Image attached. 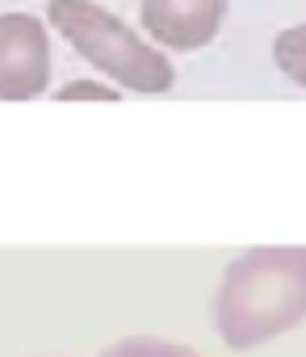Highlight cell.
<instances>
[{
	"instance_id": "6da1fadb",
	"label": "cell",
	"mask_w": 306,
	"mask_h": 357,
	"mask_svg": "<svg viewBox=\"0 0 306 357\" xmlns=\"http://www.w3.org/2000/svg\"><path fill=\"white\" fill-rule=\"evenodd\" d=\"M214 332L227 349H260L306 324V244H268L239 252L210 307Z\"/></svg>"
},
{
	"instance_id": "52a82bcc",
	"label": "cell",
	"mask_w": 306,
	"mask_h": 357,
	"mask_svg": "<svg viewBox=\"0 0 306 357\" xmlns=\"http://www.w3.org/2000/svg\"><path fill=\"white\" fill-rule=\"evenodd\" d=\"M59 101H118V84L105 80H72L59 89Z\"/></svg>"
},
{
	"instance_id": "7a4b0ae2",
	"label": "cell",
	"mask_w": 306,
	"mask_h": 357,
	"mask_svg": "<svg viewBox=\"0 0 306 357\" xmlns=\"http://www.w3.org/2000/svg\"><path fill=\"white\" fill-rule=\"evenodd\" d=\"M47 17L72 43V51L84 55L109 84L147 97L168 93L177 84V68L168 63V55L92 0H51Z\"/></svg>"
},
{
	"instance_id": "3957f363",
	"label": "cell",
	"mask_w": 306,
	"mask_h": 357,
	"mask_svg": "<svg viewBox=\"0 0 306 357\" xmlns=\"http://www.w3.org/2000/svg\"><path fill=\"white\" fill-rule=\"evenodd\" d=\"M51 89V34L34 13H0V101H34Z\"/></svg>"
},
{
	"instance_id": "277c9868",
	"label": "cell",
	"mask_w": 306,
	"mask_h": 357,
	"mask_svg": "<svg viewBox=\"0 0 306 357\" xmlns=\"http://www.w3.org/2000/svg\"><path fill=\"white\" fill-rule=\"evenodd\" d=\"M231 0H138L143 30L156 47L202 51L218 38Z\"/></svg>"
},
{
	"instance_id": "5b68a950",
	"label": "cell",
	"mask_w": 306,
	"mask_h": 357,
	"mask_svg": "<svg viewBox=\"0 0 306 357\" xmlns=\"http://www.w3.org/2000/svg\"><path fill=\"white\" fill-rule=\"evenodd\" d=\"M273 63L285 80L302 84L306 89V22L298 26H285L277 38H273Z\"/></svg>"
},
{
	"instance_id": "8992f818",
	"label": "cell",
	"mask_w": 306,
	"mask_h": 357,
	"mask_svg": "<svg viewBox=\"0 0 306 357\" xmlns=\"http://www.w3.org/2000/svg\"><path fill=\"white\" fill-rule=\"evenodd\" d=\"M101 357H202V353L185 349L177 340H160V336H126V340L109 344Z\"/></svg>"
},
{
	"instance_id": "ba28073f",
	"label": "cell",
	"mask_w": 306,
	"mask_h": 357,
	"mask_svg": "<svg viewBox=\"0 0 306 357\" xmlns=\"http://www.w3.org/2000/svg\"><path fill=\"white\" fill-rule=\"evenodd\" d=\"M97 357H101V353H97Z\"/></svg>"
}]
</instances>
